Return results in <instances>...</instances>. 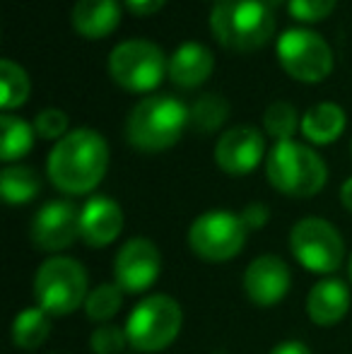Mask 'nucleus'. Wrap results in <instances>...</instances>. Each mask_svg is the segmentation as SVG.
I'll return each instance as SVG.
<instances>
[{"instance_id":"35","label":"nucleus","mask_w":352,"mask_h":354,"mask_svg":"<svg viewBox=\"0 0 352 354\" xmlns=\"http://www.w3.org/2000/svg\"><path fill=\"white\" fill-rule=\"evenodd\" d=\"M215 3H220V0H215Z\"/></svg>"},{"instance_id":"19","label":"nucleus","mask_w":352,"mask_h":354,"mask_svg":"<svg viewBox=\"0 0 352 354\" xmlns=\"http://www.w3.org/2000/svg\"><path fill=\"white\" fill-rule=\"evenodd\" d=\"M345 111L333 102H321L304 113L299 128L302 136L314 145H328L338 140L345 131Z\"/></svg>"},{"instance_id":"6","label":"nucleus","mask_w":352,"mask_h":354,"mask_svg":"<svg viewBox=\"0 0 352 354\" xmlns=\"http://www.w3.org/2000/svg\"><path fill=\"white\" fill-rule=\"evenodd\" d=\"M87 294V270L73 258H48L34 275V297L48 316H68L85 304Z\"/></svg>"},{"instance_id":"16","label":"nucleus","mask_w":352,"mask_h":354,"mask_svg":"<svg viewBox=\"0 0 352 354\" xmlns=\"http://www.w3.org/2000/svg\"><path fill=\"white\" fill-rule=\"evenodd\" d=\"M348 308L350 292L345 282L335 280V277H326V280L316 282L306 297V313L316 326H335L345 318Z\"/></svg>"},{"instance_id":"21","label":"nucleus","mask_w":352,"mask_h":354,"mask_svg":"<svg viewBox=\"0 0 352 354\" xmlns=\"http://www.w3.org/2000/svg\"><path fill=\"white\" fill-rule=\"evenodd\" d=\"M34 126L27 121L12 116V113H3L0 116V159L3 162H15V159L24 157L34 145Z\"/></svg>"},{"instance_id":"11","label":"nucleus","mask_w":352,"mask_h":354,"mask_svg":"<svg viewBox=\"0 0 352 354\" xmlns=\"http://www.w3.org/2000/svg\"><path fill=\"white\" fill-rule=\"evenodd\" d=\"M160 251L150 239L136 236L126 241L113 261V277L126 294H140L160 277Z\"/></svg>"},{"instance_id":"26","label":"nucleus","mask_w":352,"mask_h":354,"mask_svg":"<svg viewBox=\"0 0 352 354\" xmlns=\"http://www.w3.org/2000/svg\"><path fill=\"white\" fill-rule=\"evenodd\" d=\"M263 128L268 136H272L277 142L292 140L297 131V111L292 104L287 102H275L266 109L263 116Z\"/></svg>"},{"instance_id":"1","label":"nucleus","mask_w":352,"mask_h":354,"mask_svg":"<svg viewBox=\"0 0 352 354\" xmlns=\"http://www.w3.org/2000/svg\"><path fill=\"white\" fill-rule=\"evenodd\" d=\"M48 178L68 196H85L102 183L109 169V145L92 128H77L48 154Z\"/></svg>"},{"instance_id":"9","label":"nucleus","mask_w":352,"mask_h":354,"mask_svg":"<svg viewBox=\"0 0 352 354\" xmlns=\"http://www.w3.org/2000/svg\"><path fill=\"white\" fill-rule=\"evenodd\" d=\"M292 256L311 272L331 275L345 261V243L340 232L321 217H304L290 232Z\"/></svg>"},{"instance_id":"10","label":"nucleus","mask_w":352,"mask_h":354,"mask_svg":"<svg viewBox=\"0 0 352 354\" xmlns=\"http://www.w3.org/2000/svg\"><path fill=\"white\" fill-rule=\"evenodd\" d=\"M282 68L299 82H321L333 71V53L324 37L309 29H290L277 39Z\"/></svg>"},{"instance_id":"34","label":"nucleus","mask_w":352,"mask_h":354,"mask_svg":"<svg viewBox=\"0 0 352 354\" xmlns=\"http://www.w3.org/2000/svg\"><path fill=\"white\" fill-rule=\"evenodd\" d=\"M348 270H350V280H352V253H350V263H348Z\"/></svg>"},{"instance_id":"17","label":"nucleus","mask_w":352,"mask_h":354,"mask_svg":"<svg viewBox=\"0 0 352 354\" xmlns=\"http://www.w3.org/2000/svg\"><path fill=\"white\" fill-rule=\"evenodd\" d=\"M212 68H215V58H212L210 48L198 41H186L169 58V73L167 75L178 87L193 89L210 77Z\"/></svg>"},{"instance_id":"30","label":"nucleus","mask_w":352,"mask_h":354,"mask_svg":"<svg viewBox=\"0 0 352 354\" xmlns=\"http://www.w3.org/2000/svg\"><path fill=\"white\" fill-rule=\"evenodd\" d=\"M268 210L266 205H261V203H251V205H246V210L241 212V219H244V224L249 229H261L263 224L268 222Z\"/></svg>"},{"instance_id":"32","label":"nucleus","mask_w":352,"mask_h":354,"mask_svg":"<svg viewBox=\"0 0 352 354\" xmlns=\"http://www.w3.org/2000/svg\"><path fill=\"white\" fill-rule=\"evenodd\" d=\"M270 354H311V350L304 345V342L290 340V342H282V345H277Z\"/></svg>"},{"instance_id":"22","label":"nucleus","mask_w":352,"mask_h":354,"mask_svg":"<svg viewBox=\"0 0 352 354\" xmlns=\"http://www.w3.org/2000/svg\"><path fill=\"white\" fill-rule=\"evenodd\" d=\"M41 191L37 171L32 167H5L0 174V193L8 205H24Z\"/></svg>"},{"instance_id":"28","label":"nucleus","mask_w":352,"mask_h":354,"mask_svg":"<svg viewBox=\"0 0 352 354\" xmlns=\"http://www.w3.org/2000/svg\"><path fill=\"white\" fill-rule=\"evenodd\" d=\"M68 116L61 109H44L34 118V133L44 140H61L68 136Z\"/></svg>"},{"instance_id":"23","label":"nucleus","mask_w":352,"mask_h":354,"mask_svg":"<svg viewBox=\"0 0 352 354\" xmlns=\"http://www.w3.org/2000/svg\"><path fill=\"white\" fill-rule=\"evenodd\" d=\"M188 111H191V126L196 128L198 133L207 136V133H215L225 126L227 116H230V104H227V99L220 97V94L207 92V94H201Z\"/></svg>"},{"instance_id":"13","label":"nucleus","mask_w":352,"mask_h":354,"mask_svg":"<svg viewBox=\"0 0 352 354\" xmlns=\"http://www.w3.org/2000/svg\"><path fill=\"white\" fill-rule=\"evenodd\" d=\"M266 154V138L254 126H234L217 140L215 162L225 174L244 176L254 171Z\"/></svg>"},{"instance_id":"24","label":"nucleus","mask_w":352,"mask_h":354,"mask_svg":"<svg viewBox=\"0 0 352 354\" xmlns=\"http://www.w3.org/2000/svg\"><path fill=\"white\" fill-rule=\"evenodd\" d=\"M29 97V77L22 66L5 58L0 63V104L5 111L17 109L27 102Z\"/></svg>"},{"instance_id":"33","label":"nucleus","mask_w":352,"mask_h":354,"mask_svg":"<svg viewBox=\"0 0 352 354\" xmlns=\"http://www.w3.org/2000/svg\"><path fill=\"white\" fill-rule=\"evenodd\" d=\"M340 203H343L345 210L352 212V178H348L340 188Z\"/></svg>"},{"instance_id":"12","label":"nucleus","mask_w":352,"mask_h":354,"mask_svg":"<svg viewBox=\"0 0 352 354\" xmlns=\"http://www.w3.org/2000/svg\"><path fill=\"white\" fill-rule=\"evenodd\" d=\"M29 236L37 248L58 253L80 236V210L71 201H51L32 219Z\"/></svg>"},{"instance_id":"25","label":"nucleus","mask_w":352,"mask_h":354,"mask_svg":"<svg viewBox=\"0 0 352 354\" xmlns=\"http://www.w3.org/2000/svg\"><path fill=\"white\" fill-rule=\"evenodd\" d=\"M121 304H123V289L118 284H99L85 299L87 318L97 323H106L116 316Z\"/></svg>"},{"instance_id":"2","label":"nucleus","mask_w":352,"mask_h":354,"mask_svg":"<svg viewBox=\"0 0 352 354\" xmlns=\"http://www.w3.org/2000/svg\"><path fill=\"white\" fill-rule=\"evenodd\" d=\"M186 126H191L186 104L169 94H155L128 113L126 138L140 152H165L178 142Z\"/></svg>"},{"instance_id":"7","label":"nucleus","mask_w":352,"mask_h":354,"mask_svg":"<svg viewBox=\"0 0 352 354\" xmlns=\"http://www.w3.org/2000/svg\"><path fill=\"white\" fill-rule=\"evenodd\" d=\"M169 73V61L160 46L142 39L118 44L109 56V75L128 92H152Z\"/></svg>"},{"instance_id":"15","label":"nucleus","mask_w":352,"mask_h":354,"mask_svg":"<svg viewBox=\"0 0 352 354\" xmlns=\"http://www.w3.org/2000/svg\"><path fill=\"white\" fill-rule=\"evenodd\" d=\"M123 229V212L106 196L89 198L80 210V239L92 248H104L116 241Z\"/></svg>"},{"instance_id":"5","label":"nucleus","mask_w":352,"mask_h":354,"mask_svg":"<svg viewBox=\"0 0 352 354\" xmlns=\"http://www.w3.org/2000/svg\"><path fill=\"white\" fill-rule=\"evenodd\" d=\"M183 313L167 294H150L131 311L126 321L128 345L138 352H162L181 333Z\"/></svg>"},{"instance_id":"3","label":"nucleus","mask_w":352,"mask_h":354,"mask_svg":"<svg viewBox=\"0 0 352 354\" xmlns=\"http://www.w3.org/2000/svg\"><path fill=\"white\" fill-rule=\"evenodd\" d=\"M210 29L225 48L251 53L268 44L275 17L266 0H220L210 12Z\"/></svg>"},{"instance_id":"29","label":"nucleus","mask_w":352,"mask_h":354,"mask_svg":"<svg viewBox=\"0 0 352 354\" xmlns=\"http://www.w3.org/2000/svg\"><path fill=\"white\" fill-rule=\"evenodd\" d=\"M338 0H290V12L299 22H321L333 12Z\"/></svg>"},{"instance_id":"31","label":"nucleus","mask_w":352,"mask_h":354,"mask_svg":"<svg viewBox=\"0 0 352 354\" xmlns=\"http://www.w3.org/2000/svg\"><path fill=\"white\" fill-rule=\"evenodd\" d=\"M165 3H167V0H126L128 10H131V12H136V15H140V17L155 15Z\"/></svg>"},{"instance_id":"14","label":"nucleus","mask_w":352,"mask_h":354,"mask_svg":"<svg viewBox=\"0 0 352 354\" xmlns=\"http://www.w3.org/2000/svg\"><path fill=\"white\" fill-rule=\"evenodd\" d=\"M290 284V268L277 256H259L246 268L244 292L259 306H272L282 301Z\"/></svg>"},{"instance_id":"8","label":"nucleus","mask_w":352,"mask_h":354,"mask_svg":"<svg viewBox=\"0 0 352 354\" xmlns=\"http://www.w3.org/2000/svg\"><path fill=\"white\" fill-rule=\"evenodd\" d=\"M249 227L241 214L227 210L203 212L188 229V246L207 263H225L241 253Z\"/></svg>"},{"instance_id":"27","label":"nucleus","mask_w":352,"mask_h":354,"mask_svg":"<svg viewBox=\"0 0 352 354\" xmlns=\"http://www.w3.org/2000/svg\"><path fill=\"white\" fill-rule=\"evenodd\" d=\"M128 345L126 330L116 326H102L92 333L89 337V347L94 354H121Z\"/></svg>"},{"instance_id":"20","label":"nucleus","mask_w":352,"mask_h":354,"mask_svg":"<svg viewBox=\"0 0 352 354\" xmlns=\"http://www.w3.org/2000/svg\"><path fill=\"white\" fill-rule=\"evenodd\" d=\"M51 333V316L41 306H29L19 311L12 321V342L19 350H37Z\"/></svg>"},{"instance_id":"4","label":"nucleus","mask_w":352,"mask_h":354,"mask_svg":"<svg viewBox=\"0 0 352 354\" xmlns=\"http://www.w3.org/2000/svg\"><path fill=\"white\" fill-rule=\"evenodd\" d=\"M268 181L272 188L290 198H311L326 186L328 169L324 159L306 145L285 140L270 149L266 164Z\"/></svg>"},{"instance_id":"18","label":"nucleus","mask_w":352,"mask_h":354,"mask_svg":"<svg viewBox=\"0 0 352 354\" xmlns=\"http://www.w3.org/2000/svg\"><path fill=\"white\" fill-rule=\"evenodd\" d=\"M121 22L118 0H77L73 8V29L85 39H104Z\"/></svg>"}]
</instances>
